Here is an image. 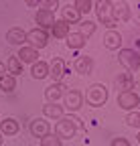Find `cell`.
Here are the masks:
<instances>
[{"label":"cell","instance_id":"6da1fadb","mask_svg":"<svg viewBox=\"0 0 140 146\" xmlns=\"http://www.w3.org/2000/svg\"><path fill=\"white\" fill-rule=\"evenodd\" d=\"M79 126H81V120H79V118H75V116H71V114H69V116H63V118H59L57 124H55V134H57L61 140L73 138Z\"/></svg>","mask_w":140,"mask_h":146},{"label":"cell","instance_id":"7a4b0ae2","mask_svg":"<svg viewBox=\"0 0 140 146\" xmlns=\"http://www.w3.org/2000/svg\"><path fill=\"white\" fill-rule=\"evenodd\" d=\"M112 8H114V4L110 2V0H96V4H94L98 21L104 27H108V31H116V27H118V23L114 21V16H112Z\"/></svg>","mask_w":140,"mask_h":146},{"label":"cell","instance_id":"3957f363","mask_svg":"<svg viewBox=\"0 0 140 146\" xmlns=\"http://www.w3.org/2000/svg\"><path fill=\"white\" fill-rule=\"evenodd\" d=\"M83 100L87 102V106H92V108L106 106V102H108V87L102 85V83H94V85L87 87Z\"/></svg>","mask_w":140,"mask_h":146},{"label":"cell","instance_id":"277c9868","mask_svg":"<svg viewBox=\"0 0 140 146\" xmlns=\"http://www.w3.org/2000/svg\"><path fill=\"white\" fill-rule=\"evenodd\" d=\"M118 106H120V110H126V112H136V108L140 106L138 91H120L118 94Z\"/></svg>","mask_w":140,"mask_h":146},{"label":"cell","instance_id":"5b68a950","mask_svg":"<svg viewBox=\"0 0 140 146\" xmlns=\"http://www.w3.org/2000/svg\"><path fill=\"white\" fill-rule=\"evenodd\" d=\"M47 43H49V33L47 31H43V29H33V31H29L27 33V45L29 47H33V49H43V47H47Z\"/></svg>","mask_w":140,"mask_h":146},{"label":"cell","instance_id":"8992f818","mask_svg":"<svg viewBox=\"0 0 140 146\" xmlns=\"http://www.w3.org/2000/svg\"><path fill=\"white\" fill-rule=\"evenodd\" d=\"M120 63L124 65L130 73H134V71L140 69V55L134 49H122L120 51Z\"/></svg>","mask_w":140,"mask_h":146},{"label":"cell","instance_id":"52a82bcc","mask_svg":"<svg viewBox=\"0 0 140 146\" xmlns=\"http://www.w3.org/2000/svg\"><path fill=\"white\" fill-rule=\"evenodd\" d=\"M35 23H37L39 29H43V31L53 29V25H55V12L45 10V8H39L37 14H35Z\"/></svg>","mask_w":140,"mask_h":146},{"label":"cell","instance_id":"ba28073f","mask_svg":"<svg viewBox=\"0 0 140 146\" xmlns=\"http://www.w3.org/2000/svg\"><path fill=\"white\" fill-rule=\"evenodd\" d=\"M83 106V94L77 89H67L65 94V108L69 112H77V110Z\"/></svg>","mask_w":140,"mask_h":146},{"label":"cell","instance_id":"9c48e42d","mask_svg":"<svg viewBox=\"0 0 140 146\" xmlns=\"http://www.w3.org/2000/svg\"><path fill=\"white\" fill-rule=\"evenodd\" d=\"M65 94H67V87L63 83H51L45 89V100H47V104H57Z\"/></svg>","mask_w":140,"mask_h":146},{"label":"cell","instance_id":"30bf717a","mask_svg":"<svg viewBox=\"0 0 140 146\" xmlns=\"http://www.w3.org/2000/svg\"><path fill=\"white\" fill-rule=\"evenodd\" d=\"M29 130H31V134L35 138H43V136H47L51 132V124L47 122V118H35L31 122V126H29Z\"/></svg>","mask_w":140,"mask_h":146},{"label":"cell","instance_id":"8fae6325","mask_svg":"<svg viewBox=\"0 0 140 146\" xmlns=\"http://www.w3.org/2000/svg\"><path fill=\"white\" fill-rule=\"evenodd\" d=\"M73 69L79 73V75H90V73L94 71V59L90 57V55H81V57L75 59Z\"/></svg>","mask_w":140,"mask_h":146},{"label":"cell","instance_id":"7c38bea8","mask_svg":"<svg viewBox=\"0 0 140 146\" xmlns=\"http://www.w3.org/2000/svg\"><path fill=\"white\" fill-rule=\"evenodd\" d=\"M112 16H114V21L116 23H128L130 21V6L126 4V2H118L114 4V8H112Z\"/></svg>","mask_w":140,"mask_h":146},{"label":"cell","instance_id":"4fadbf2b","mask_svg":"<svg viewBox=\"0 0 140 146\" xmlns=\"http://www.w3.org/2000/svg\"><path fill=\"white\" fill-rule=\"evenodd\" d=\"M63 73H65V61L55 57L53 61H51V65H49V77L53 79V83H61Z\"/></svg>","mask_w":140,"mask_h":146},{"label":"cell","instance_id":"5bb4252c","mask_svg":"<svg viewBox=\"0 0 140 146\" xmlns=\"http://www.w3.org/2000/svg\"><path fill=\"white\" fill-rule=\"evenodd\" d=\"M120 45H122V35L118 31H108L104 35V47L108 51H118Z\"/></svg>","mask_w":140,"mask_h":146},{"label":"cell","instance_id":"9a60e30c","mask_svg":"<svg viewBox=\"0 0 140 146\" xmlns=\"http://www.w3.org/2000/svg\"><path fill=\"white\" fill-rule=\"evenodd\" d=\"M19 130H21V126H19V122L14 118H4L0 122V134L2 136H16Z\"/></svg>","mask_w":140,"mask_h":146},{"label":"cell","instance_id":"2e32d148","mask_svg":"<svg viewBox=\"0 0 140 146\" xmlns=\"http://www.w3.org/2000/svg\"><path fill=\"white\" fill-rule=\"evenodd\" d=\"M114 85H116L118 91H132V89H134L132 73H120V75L114 79Z\"/></svg>","mask_w":140,"mask_h":146},{"label":"cell","instance_id":"e0dca14e","mask_svg":"<svg viewBox=\"0 0 140 146\" xmlns=\"http://www.w3.org/2000/svg\"><path fill=\"white\" fill-rule=\"evenodd\" d=\"M16 57H19L23 63H37L39 61V51L29 47V45H23L19 49V55H16Z\"/></svg>","mask_w":140,"mask_h":146},{"label":"cell","instance_id":"ac0fdd59","mask_svg":"<svg viewBox=\"0 0 140 146\" xmlns=\"http://www.w3.org/2000/svg\"><path fill=\"white\" fill-rule=\"evenodd\" d=\"M6 41L10 43V45H25L27 43V33L23 31V29H19V27H12L8 33H6Z\"/></svg>","mask_w":140,"mask_h":146},{"label":"cell","instance_id":"d6986e66","mask_svg":"<svg viewBox=\"0 0 140 146\" xmlns=\"http://www.w3.org/2000/svg\"><path fill=\"white\" fill-rule=\"evenodd\" d=\"M69 29H71V25H69V23H65L63 18H61V21H55L53 29H51V35H53L55 39H67V36H69V33H71Z\"/></svg>","mask_w":140,"mask_h":146},{"label":"cell","instance_id":"ffe728a7","mask_svg":"<svg viewBox=\"0 0 140 146\" xmlns=\"http://www.w3.org/2000/svg\"><path fill=\"white\" fill-rule=\"evenodd\" d=\"M61 12H63V21H65V23H69V25L81 23V14H79V10H77L73 4H67Z\"/></svg>","mask_w":140,"mask_h":146},{"label":"cell","instance_id":"44dd1931","mask_svg":"<svg viewBox=\"0 0 140 146\" xmlns=\"http://www.w3.org/2000/svg\"><path fill=\"white\" fill-rule=\"evenodd\" d=\"M85 43H87V36H83L79 31H77V33H69V36H67V47H69V49H73V51L83 49Z\"/></svg>","mask_w":140,"mask_h":146},{"label":"cell","instance_id":"7402d4cb","mask_svg":"<svg viewBox=\"0 0 140 146\" xmlns=\"http://www.w3.org/2000/svg\"><path fill=\"white\" fill-rule=\"evenodd\" d=\"M43 116H45V118H51V120L63 118V116H65V114H63V106H59V104H45V106H43Z\"/></svg>","mask_w":140,"mask_h":146},{"label":"cell","instance_id":"603a6c76","mask_svg":"<svg viewBox=\"0 0 140 146\" xmlns=\"http://www.w3.org/2000/svg\"><path fill=\"white\" fill-rule=\"evenodd\" d=\"M31 75H33L35 79H45V77H49V63H45V61L33 63V67H31Z\"/></svg>","mask_w":140,"mask_h":146},{"label":"cell","instance_id":"cb8c5ba5","mask_svg":"<svg viewBox=\"0 0 140 146\" xmlns=\"http://www.w3.org/2000/svg\"><path fill=\"white\" fill-rule=\"evenodd\" d=\"M6 71L10 73V75H21V73H23V61L16 57V55L8 57V61H6Z\"/></svg>","mask_w":140,"mask_h":146},{"label":"cell","instance_id":"d4e9b609","mask_svg":"<svg viewBox=\"0 0 140 146\" xmlns=\"http://www.w3.org/2000/svg\"><path fill=\"white\" fill-rule=\"evenodd\" d=\"M14 87H16V79H14V75L6 73L4 77H0V89H2L4 94H10V91H14Z\"/></svg>","mask_w":140,"mask_h":146},{"label":"cell","instance_id":"484cf974","mask_svg":"<svg viewBox=\"0 0 140 146\" xmlns=\"http://www.w3.org/2000/svg\"><path fill=\"white\" fill-rule=\"evenodd\" d=\"M79 33L83 36H92L96 33V23L94 21H81L79 23Z\"/></svg>","mask_w":140,"mask_h":146},{"label":"cell","instance_id":"4316f807","mask_svg":"<svg viewBox=\"0 0 140 146\" xmlns=\"http://www.w3.org/2000/svg\"><path fill=\"white\" fill-rule=\"evenodd\" d=\"M39 146H61V138L57 134H53V132H49L47 136L41 138V144Z\"/></svg>","mask_w":140,"mask_h":146},{"label":"cell","instance_id":"83f0119b","mask_svg":"<svg viewBox=\"0 0 140 146\" xmlns=\"http://www.w3.org/2000/svg\"><path fill=\"white\" fill-rule=\"evenodd\" d=\"M73 6L79 10V14H87L90 10H94V2H92V0H75Z\"/></svg>","mask_w":140,"mask_h":146},{"label":"cell","instance_id":"f1b7e54d","mask_svg":"<svg viewBox=\"0 0 140 146\" xmlns=\"http://www.w3.org/2000/svg\"><path fill=\"white\" fill-rule=\"evenodd\" d=\"M124 122H126L130 128H136V130H140V112H128Z\"/></svg>","mask_w":140,"mask_h":146},{"label":"cell","instance_id":"f546056e","mask_svg":"<svg viewBox=\"0 0 140 146\" xmlns=\"http://www.w3.org/2000/svg\"><path fill=\"white\" fill-rule=\"evenodd\" d=\"M41 8H45V10H57L59 8V0H41Z\"/></svg>","mask_w":140,"mask_h":146},{"label":"cell","instance_id":"4dcf8cb0","mask_svg":"<svg viewBox=\"0 0 140 146\" xmlns=\"http://www.w3.org/2000/svg\"><path fill=\"white\" fill-rule=\"evenodd\" d=\"M110 146H130V140L124 138V136H120V138H114L110 142Z\"/></svg>","mask_w":140,"mask_h":146},{"label":"cell","instance_id":"1f68e13d","mask_svg":"<svg viewBox=\"0 0 140 146\" xmlns=\"http://www.w3.org/2000/svg\"><path fill=\"white\" fill-rule=\"evenodd\" d=\"M25 4L31 6V8H37V6L41 4V0H25Z\"/></svg>","mask_w":140,"mask_h":146},{"label":"cell","instance_id":"d6a6232c","mask_svg":"<svg viewBox=\"0 0 140 146\" xmlns=\"http://www.w3.org/2000/svg\"><path fill=\"white\" fill-rule=\"evenodd\" d=\"M6 73H8V71H6V65H4L2 61H0V77H4Z\"/></svg>","mask_w":140,"mask_h":146},{"label":"cell","instance_id":"836d02e7","mask_svg":"<svg viewBox=\"0 0 140 146\" xmlns=\"http://www.w3.org/2000/svg\"><path fill=\"white\" fill-rule=\"evenodd\" d=\"M136 140H138V144H140V130H138V136H136Z\"/></svg>","mask_w":140,"mask_h":146},{"label":"cell","instance_id":"e575fe53","mask_svg":"<svg viewBox=\"0 0 140 146\" xmlns=\"http://www.w3.org/2000/svg\"><path fill=\"white\" fill-rule=\"evenodd\" d=\"M0 146H2V134H0Z\"/></svg>","mask_w":140,"mask_h":146},{"label":"cell","instance_id":"d590c367","mask_svg":"<svg viewBox=\"0 0 140 146\" xmlns=\"http://www.w3.org/2000/svg\"><path fill=\"white\" fill-rule=\"evenodd\" d=\"M120 2H126V0H120Z\"/></svg>","mask_w":140,"mask_h":146}]
</instances>
